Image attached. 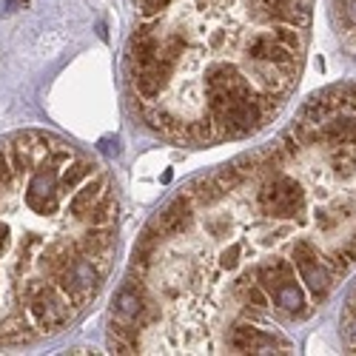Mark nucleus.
Instances as JSON below:
<instances>
[{
    "instance_id": "26",
    "label": "nucleus",
    "mask_w": 356,
    "mask_h": 356,
    "mask_svg": "<svg viewBox=\"0 0 356 356\" xmlns=\"http://www.w3.org/2000/svg\"><path fill=\"white\" fill-rule=\"evenodd\" d=\"M171 3H174V0H140V17H143V20H154V17H160Z\"/></svg>"
},
{
    "instance_id": "24",
    "label": "nucleus",
    "mask_w": 356,
    "mask_h": 356,
    "mask_svg": "<svg viewBox=\"0 0 356 356\" xmlns=\"http://www.w3.org/2000/svg\"><path fill=\"white\" fill-rule=\"evenodd\" d=\"M211 177H214V180H217V183H220V186H222L225 191H234V188H240V186H243V183L248 180V177H245V174H243L240 168H236L234 163H228V165H220V168H217V171H214Z\"/></svg>"
},
{
    "instance_id": "9",
    "label": "nucleus",
    "mask_w": 356,
    "mask_h": 356,
    "mask_svg": "<svg viewBox=\"0 0 356 356\" xmlns=\"http://www.w3.org/2000/svg\"><path fill=\"white\" fill-rule=\"evenodd\" d=\"M148 302V291L140 280H129L126 285H120L114 296V316L117 319H126V322H137L140 311Z\"/></svg>"
},
{
    "instance_id": "5",
    "label": "nucleus",
    "mask_w": 356,
    "mask_h": 356,
    "mask_svg": "<svg viewBox=\"0 0 356 356\" xmlns=\"http://www.w3.org/2000/svg\"><path fill=\"white\" fill-rule=\"evenodd\" d=\"M243 51H245L248 60L277 66L285 77H296V72H300V51H293V49L277 43L271 32H257V35H251V38L245 40Z\"/></svg>"
},
{
    "instance_id": "30",
    "label": "nucleus",
    "mask_w": 356,
    "mask_h": 356,
    "mask_svg": "<svg viewBox=\"0 0 356 356\" xmlns=\"http://www.w3.org/2000/svg\"><path fill=\"white\" fill-rule=\"evenodd\" d=\"M205 228H209V234H211V236H225V234H228V228H231V220H228V217H209Z\"/></svg>"
},
{
    "instance_id": "13",
    "label": "nucleus",
    "mask_w": 356,
    "mask_h": 356,
    "mask_svg": "<svg viewBox=\"0 0 356 356\" xmlns=\"http://www.w3.org/2000/svg\"><path fill=\"white\" fill-rule=\"evenodd\" d=\"M268 296L274 300V305H277L282 314H288V316H308V314H311V305H308V300H305V291L296 285V277L288 280V282H282V285H277Z\"/></svg>"
},
{
    "instance_id": "4",
    "label": "nucleus",
    "mask_w": 356,
    "mask_h": 356,
    "mask_svg": "<svg viewBox=\"0 0 356 356\" xmlns=\"http://www.w3.org/2000/svg\"><path fill=\"white\" fill-rule=\"evenodd\" d=\"M293 268L300 274V280L305 282L308 293L314 296V302H322L325 296H328L331 285H334V274L331 268L322 262L319 257V248L311 243V240H300L293 245Z\"/></svg>"
},
{
    "instance_id": "8",
    "label": "nucleus",
    "mask_w": 356,
    "mask_h": 356,
    "mask_svg": "<svg viewBox=\"0 0 356 356\" xmlns=\"http://www.w3.org/2000/svg\"><path fill=\"white\" fill-rule=\"evenodd\" d=\"M106 191H111V188H108V177H106L103 171H95L92 177H88V180H83V183L77 186V191H72V197H69V214H72V220L83 222L86 211L92 209V205H95Z\"/></svg>"
},
{
    "instance_id": "33",
    "label": "nucleus",
    "mask_w": 356,
    "mask_h": 356,
    "mask_svg": "<svg viewBox=\"0 0 356 356\" xmlns=\"http://www.w3.org/2000/svg\"><path fill=\"white\" fill-rule=\"evenodd\" d=\"M220 3H222V0H194V6L202 9V12H205V9H214V6H220Z\"/></svg>"
},
{
    "instance_id": "19",
    "label": "nucleus",
    "mask_w": 356,
    "mask_h": 356,
    "mask_svg": "<svg viewBox=\"0 0 356 356\" xmlns=\"http://www.w3.org/2000/svg\"><path fill=\"white\" fill-rule=\"evenodd\" d=\"M186 194H188V197H194L200 205H205V209H211V205H217L220 200H225V194H228V191H225V188L214 180V177L209 174V177H197V180L186 188Z\"/></svg>"
},
{
    "instance_id": "32",
    "label": "nucleus",
    "mask_w": 356,
    "mask_h": 356,
    "mask_svg": "<svg viewBox=\"0 0 356 356\" xmlns=\"http://www.w3.org/2000/svg\"><path fill=\"white\" fill-rule=\"evenodd\" d=\"M9 236H12L9 222H0V259H3V254L9 251Z\"/></svg>"
},
{
    "instance_id": "7",
    "label": "nucleus",
    "mask_w": 356,
    "mask_h": 356,
    "mask_svg": "<svg viewBox=\"0 0 356 356\" xmlns=\"http://www.w3.org/2000/svg\"><path fill=\"white\" fill-rule=\"evenodd\" d=\"M194 225V209H191V197L188 194H177L165 209L160 211V217L152 220V231H157L160 236H180L183 231H188Z\"/></svg>"
},
{
    "instance_id": "20",
    "label": "nucleus",
    "mask_w": 356,
    "mask_h": 356,
    "mask_svg": "<svg viewBox=\"0 0 356 356\" xmlns=\"http://www.w3.org/2000/svg\"><path fill=\"white\" fill-rule=\"evenodd\" d=\"M117 211H120V205H117V197L111 191H106L92 209L86 211L83 217V225H114L117 222Z\"/></svg>"
},
{
    "instance_id": "3",
    "label": "nucleus",
    "mask_w": 356,
    "mask_h": 356,
    "mask_svg": "<svg viewBox=\"0 0 356 356\" xmlns=\"http://www.w3.org/2000/svg\"><path fill=\"white\" fill-rule=\"evenodd\" d=\"M51 280H54L57 288L66 293V300L72 302V308L80 311L88 300H95V293L100 291V285H103L106 277L95 268L92 259L83 257V254H77V257L66 265V268H60Z\"/></svg>"
},
{
    "instance_id": "21",
    "label": "nucleus",
    "mask_w": 356,
    "mask_h": 356,
    "mask_svg": "<svg viewBox=\"0 0 356 356\" xmlns=\"http://www.w3.org/2000/svg\"><path fill=\"white\" fill-rule=\"evenodd\" d=\"M331 168L348 180L356 174V145H334L331 148Z\"/></svg>"
},
{
    "instance_id": "16",
    "label": "nucleus",
    "mask_w": 356,
    "mask_h": 356,
    "mask_svg": "<svg viewBox=\"0 0 356 356\" xmlns=\"http://www.w3.org/2000/svg\"><path fill=\"white\" fill-rule=\"evenodd\" d=\"M97 171V165L92 160H86V157H72L63 168H60V180H57V191H60L63 197H69V191H74L83 180H88Z\"/></svg>"
},
{
    "instance_id": "18",
    "label": "nucleus",
    "mask_w": 356,
    "mask_h": 356,
    "mask_svg": "<svg viewBox=\"0 0 356 356\" xmlns=\"http://www.w3.org/2000/svg\"><path fill=\"white\" fill-rule=\"evenodd\" d=\"M234 293L243 300V305L245 308H251V311H268V305H271V296H268V291H265L259 282H251V277H240L234 282Z\"/></svg>"
},
{
    "instance_id": "22",
    "label": "nucleus",
    "mask_w": 356,
    "mask_h": 356,
    "mask_svg": "<svg viewBox=\"0 0 356 356\" xmlns=\"http://www.w3.org/2000/svg\"><path fill=\"white\" fill-rule=\"evenodd\" d=\"M271 35H274L277 43H282V46H288V49H293V51H302V46H305L302 32H300L296 26H288V23H274Z\"/></svg>"
},
{
    "instance_id": "10",
    "label": "nucleus",
    "mask_w": 356,
    "mask_h": 356,
    "mask_svg": "<svg viewBox=\"0 0 356 356\" xmlns=\"http://www.w3.org/2000/svg\"><path fill=\"white\" fill-rule=\"evenodd\" d=\"M322 145H356V114H328L319 123Z\"/></svg>"
},
{
    "instance_id": "31",
    "label": "nucleus",
    "mask_w": 356,
    "mask_h": 356,
    "mask_svg": "<svg viewBox=\"0 0 356 356\" xmlns=\"http://www.w3.org/2000/svg\"><path fill=\"white\" fill-rule=\"evenodd\" d=\"M205 46H209V51H222L225 46H228V32H211V38H209V43H205Z\"/></svg>"
},
{
    "instance_id": "25",
    "label": "nucleus",
    "mask_w": 356,
    "mask_h": 356,
    "mask_svg": "<svg viewBox=\"0 0 356 356\" xmlns=\"http://www.w3.org/2000/svg\"><path fill=\"white\" fill-rule=\"evenodd\" d=\"M17 186V177L12 171V163H9V154H6V145H0V188L3 191H12Z\"/></svg>"
},
{
    "instance_id": "1",
    "label": "nucleus",
    "mask_w": 356,
    "mask_h": 356,
    "mask_svg": "<svg viewBox=\"0 0 356 356\" xmlns=\"http://www.w3.org/2000/svg\"><path fill=\"white\" fill-rule=\"evenodd\" d=\"M17 302L26 308L38 334H46V337L63 331L74 316V308L66 300V293L54 282H43V280L20 282L17 285Z\"/></svg>"
},
{
    "instance_id": "6",
    "label": "nucleus",
    "mask_w": 356,
    "mask_h": 356,
    "mask_svg": "<svg viewBox=\"0 0 356 356\" xmlns=\"http://www.w3.org/2000/svg\"><path fill=\"white\" fill-rule=\"evenodd\" d=\"M228 342L236 353H288L291 350L288 339L262 331L257 325H236Z\"/></svg>"
},
{
    "instance_id": "2",
    "label": "nucleus",
    "mask_w": 356,
    "mask_h": 356,
    "mask_svg": "<svg viewBox=\"0 0 356 356\" xmlns=\"http://www.w3.org/2000/svg\"><path fill=\"white\" fill-rule=\"evenodd\" d=\"M257 205L265 217L305 222V188L293 177L277 171L257 191Z\"/></svg>"
},
{
    "instance_id": "27",
    "label": "nucleus",
    "mask_w": 356,
    "mask_h": 356,
    "mask_svg": "<svg viewBox=\"0 0 356 356\" xmlns=\"http://www.w3.org/2000/svg\"><path fill=\"white\" fill-rule=\"evenodd\" d=\"M240 262H243V245H240V243L228 245V248L220 254V265H222L225 271H236V268H240Z\"/></svg>"
},
{
    "instance_id": "11",
    "label": "nucleus",
    "mask_w": 356,
    "mask_h": 356,
    "mask_svg": "<svg viewBox=\"0 0 356 356\" xmlns=\"http://www.w3.org/2000/svg\"><path fill=\"white\" fill-rule=\"evenodd\" d=\"M117 245L114 225H86V231L74 240V248L83 257H97V254H111Z\"/></svg>"
},
{
    "instance_id": "34",
    "label": "nucleus",
    "mask_w": 356,
    "mask_h": 356,
    "mask_svg": "<svg viewBox=\"0 0 356 356\" xmlns=\"http://www.w3.org/2000/svg\"><path fill=\"white\" fill-rule=\"evenodd\" d=\"M3 194H6V191H3V188H0V197H3Z\"/></svg>"
},
{
    "instance_id": "14",
    "label": "nucleus",
    "mask_w": 356,
    "mask_h": 356,
    "mask_svg": "<svg viewBox=\"0 0 356 356\" xmlns=\"http://www.w3.org/2000/svg\"><path fill=\"white\" fill-rule=\"evenodd\" d=\"M108 348L111 353H140V328L126 319H111L108 322Z\"/></svg>"
},
{
    "instance_id": "28",
    "label": "nucleus",
    "mask_w": 356,
    "mask_h": 356,
    "mask_svg": "<svg viewBox=\"0 0 356 356\" xmlns=\"http://www.w3.org/2000/svg\"><path fill=\"white\" fill-rule=\"evenodd\" d=\"M334 6H337V12L342 15L345 29L356 32V0H334Z\"/></svg>"
},
{
    "instance_id": "23",
    "label": "nucleus",
    "mask_w": 356,
    "mask_h": 356,
    "mask_svg": "<svg viewBox=\"0 0 356 356\" xmlns=\"http://www.w3.org/2000/svg\"><path fill=\"white\" fill-rule=\"evenodd\" d=\"M328 114H331L328 103H325V100L316 95V97H311L308 103H302V108H300V120H302V123H311V126H319Z\"/></svg>"
},
{
    "instance_id": "12",
    "label": "nucleus",
    "mask_w": 356,
    "mask_h": 356,
    "mask_svg": "<svg viewBox=\"0 0 356 356\" xmlns=\"http://www.w3.org/2000/svg\"><path fill=\"white\" fill-rule=\"evenodd\" d=\"M35 339V325L29 322L26 308H12L6 319H0V345H23Z\"/></svg>"
},
{
    "instance_id": "29",
    "label": "nucleus",
    "mask_w": 356,
    "mask_h": 356,
    "mask_svg": "<svg viewBox=\"0 0 356 356\" xmlns=\"http://www.w3.org/2000/svg\"><path fill=\"white\" fill-rule=\"evenodd\" d=\"M339 217H337V211H325V209H316V225H319V231H325V234H331V231H337L339 228Z\"/></svg>"
},
{
    "instance_id": "15",
    "label": "nucleus",
    "mask_w": 356,
    "mask_h": 356,
    "mask_svg": "<svg viewBox=\"0 0 356 356\" xmlns=\"http://www.w3.org/2000/svg\"><path fill=\"white\" fill-rule=\"evenodd\" d=\"M254 277H257V282H259L265 291L271 293L277 285L293 280V277H296V268H293L291 259H268V262H259V265H257Z\"/></svg>"
},
{
    "instance_id": "17",
    "label": "nucleus",
    "mask_w": 356,
    "mask_h": 356,
    "mask_svg": "<svg viewBox=\"0 0 356 356\" xmlns=\"http://www.w3.org/2000/svg\"><path fill=\"white\" fill-rule=\"evenodd\" d=\"M26 205L32 209L35 214L40 217H51L60 211V205H63V194L57 191V188H35V186H26Z\"/></svg>"
}]
</instances>
